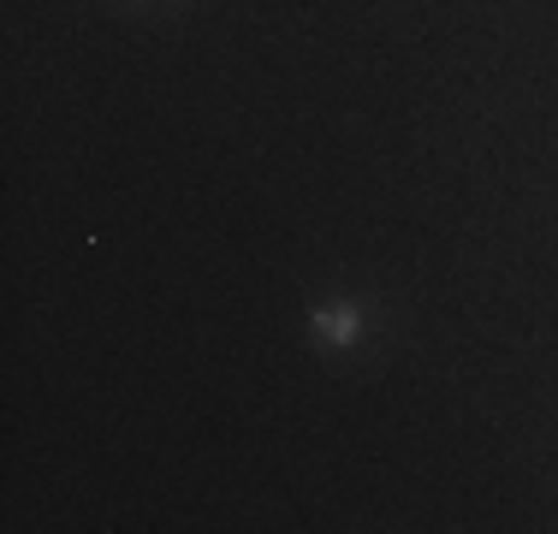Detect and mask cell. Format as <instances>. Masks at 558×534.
Returning <instances> with one entry per match:
<instances>
[{
    "instance_id": "obj_1",
    "label": "cell",
    "mask_w": 558,
    "mask_h": 534,
    "mask_svg": "<svg viewBox=\"0 0 558 534\" xmlns=\"http://www.w3.org/2000/svg\"><path fill=\"white\" fill-rule=\"evenodd\" d=\"M363 332H368V310H363L356 298L315 303V310H310V339L322 344V351H351Z\"/></svg>"
}]
</instances>
